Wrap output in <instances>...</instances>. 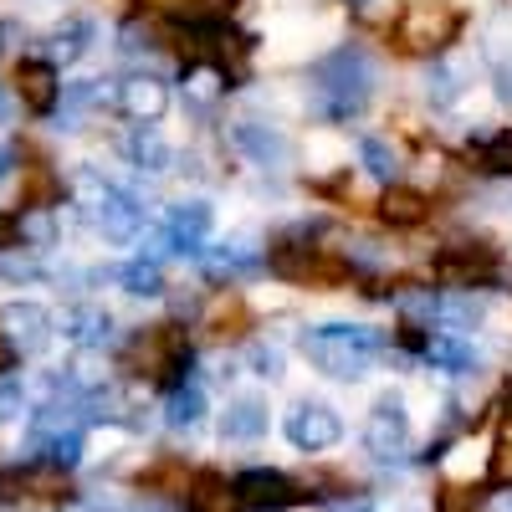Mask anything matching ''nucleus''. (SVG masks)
<instances>
[{"label": "nucleus", "mask_w": 512, "mask_h": 512, "mask_svg": "<svg viewBox=\"0 0 512 512\" xmlns=\"http://www.w3.org/2000/svg\"><path fill=\"white\" fill-rule=\"evenodd\" d=\"M308 82H313V108L328 118V123H349L369 108L374 98V62L364 47L344 41V47H333L328 57H318L308 67Z\"/></svg>", "instance_id": "obj_1"}, {"label": "nucleus", "mask_w": 512, "mask_h": 512, "mask_svg": "<svg viewBox=\"0 0 512 512\" xmlns=\"http://www.w3.org/2000/svg\"><path fill=\"white\" fill-rule=\"evenodd\" d=\"M190 364H195V349H190V333L180 323L139 328L123 344V354H118V369H128L144 384H159L164 395L180 390V384H190Z\"/></svg>", "instance_id": "obj_2"}, {"label": "nucleus", "mask_w": 512, "mask_h": 512, "mask_svg": "<svg viewBox=\"0 0 512 512\" xmlns=\"http://www.w3.org/2000/svg\"><path fill=\"white\" fill-rule=\"evenodd\" d=\"M303 354L313 369H323L328 379H364L374 369V359L384 354V333L364 328V323H318L303 333Z\"/></svg>", "instance_id": "obj_3"}, {"label": "nucleus", "mask_w": 512, "mask_h": 512, "mask_svg": "<svg viewBox=\"0 0 512 512\" xmlns=\"http://www.w3.org/2000/svg\"><path fill=\"white\" fill-rule=\"evenodd\" d=\"M461 26H466V11L456 0H405L400 16L390 21V41L405 57H431L436 62L461 36Z\"/></svg>", "instance_id": "obj_4"}, {"label": "nucleus", "mask_w": 512, "mask_h": 512, "mask_svg": "<svg viewBox=\"0 0 512 512\" xmlns=\"http://www.w3.org/2000/svg\"><path fill=\"white\" fill-rule=\"evenodd\" d=\"M72 195L82 205V216H88L108 241H139L144 236V200L128 195L113 180H103L98 169H77V175H72Z\"/></svg>", "instance_id": "obj_5"}, {"label": "nucleus", "mask_w": 512, "mask_h": 512, "mask_svg": "<svg viewBox=\"0 0 512 512\" xmlns=\"http://www.w3.org/2000/svg\"><path fill=\"white\" fill-rule=\"evenodd\" d=\"M262 267L292 287H344L354 277L349 267V256H333L328 246H313L308 241V226H297L287 241H277L267 256H262Z\"/></svg>", "instance_id": "obj_6"}, {"label": "nucleus", "mask_w": 512, "mask_h": 512, "mask_svg": "<svg viewBox=\"0 0 512 512\" xmlns=\"http://www.w3.org/2000/svg\"><path fill=\"white\" fill-rule=\"evenodd\" d=\"M431 272L446 287H492L502 277V256L492 241H451L431 256Z\"/></svg>", "instance_id": "obj_7"}, {"label": "nucleus", "mask_w": 512, "mask_h": 512, "mask_svg": "<svg viewBox=\"0 0 512 512\" xmlns=\"http://www.w3.org/2000/svg\"><path fill=\"white\" fill-rule=\"evenodd\" d=\"M236 497L246 502V512H287V507H303L318 502V492H308L303 482H292L277 466H246V472L231 477Z\"/></svg>", "instance_id": "obj_8"}, {"label": "nucleus", "mask_w": 512, "mask_h": 512, "mask_svg": "<svg viewBox=\"0 0 512 512\" xmlns=\"http://www.w3.org/2000/svg\"><path fill=\"white\" fill-rule=\"evenodd\" d=\"M282 436L292 441V451H303V456L333 451L338 436H344V420H338V410L323 405V400H297L287 410V420H282Z\"/></svg>", "instance_id": "obj_9"}, {"label": "nucleus", "mask_w": 512, "mask_h": 512, "mask_svg": "<svg viewBox=\"0 0 512 512\" xmlns=\"http://www.w3.org/2000/svg\"><path fill=\"white\" fill-rule=\"evenodd\" d=\"M11 88L31 118H52L62 103V67L47 57H11Z\"/></svg>", "instance_id": "obj_10"}, {"label": "nucleus", "mask_w": 512, "mask_h": 512, "mask_svg": "<svg viewBox=\"0 0 512 512\" xmlns=\"http://www.w3.org/2000/svg\"><path fill=\"white\" fill-rule=\"evenodd\" d=\"M52 333H57V318L41 303H31V297H16V303L0 308V338L16 349V359H36L52 344Z\"/></svg>", "instance_id": "obj_11"}, {"label": "nucleus", "mask_w": 512, "mask_h": 512, "mask_svg": "<svg viewBox=\"0 0 512 512\" xmlns=\"http://www.w3.org/2000/svg\"><path fill=\"white\" fill-rule=\"evenodd\" d=\"M231 149L241 159H251L256 169H287V159H292V139L277 123H262V118H236L231 123Z\"/></svg>", "instance_id": "obj_12"}, {"label": "nucleus", "mask_w": 512, "mask_h": 512, "mask_svg": "<svg viewBox=\"0 0 512 512\" xmlns=\"http://www.w3.org/2000/svg\"><path fill=\"white\" fill-rule=\"evenodd\" d=\"M364 446H369L379 461H390V456H400V451L410 446V410H405V400H400L395 390L374 400V410H369V420H364Z\"/></svg>", "instance_id": "obj_13"}, {"label": "nucleus", "mask_w": 512, "mask_h": 512, "mask_svg": "<svg viewBox=\"0 0 512 512\" xmlns=\"http://www.w3.org/2000/svg\"><path fill=\"white\" fill-rule=\"evenodd\" d=\"M113 108H118L128 123H159V118L169 113V88H164V77H154V72L123 77L118 88H113Z\"/></svg>", "instance_id": "obj_14"}, {"label": "nucleus", "mask_w": 512, "mask_h": 512, "mask_svg": "<svg viewBox=\"0 0 512 512\" xmlns=\"http://www.w3.org/2000/svg\"><path fill=\"white\" fill-rule=\"evenodd\" d=\"M210 226H216V216H210L205 200H175L164 216V246H175L180 256H200L210 241Z\"/></svg>", "instance_id": "obj_15"}, {"label": "nucleus", "mask_w": 512, "mask_h": 512, "mask_svg": "<svg viewBox=\"0 0 512 512\" xmlns=\"http://www.w3.org/2000/svg\"><path fill=\"white\" fill-rule=\"evenodd\" d=\"M185 512H246V502L236 497V487L216 472V466H200L185 482Z\"/></svg>", "instance_id": "obj_16"}, {"label": "nucleus", "mask_w": 512, "mask_h": 512, "mask_svg": "<svg viewBox=\"0 0 512 512\" xmlns=\"http://www.w3.org/2000/svg\"><path fill=\"white\" fill-rule=\"evenodd\" d=\"M93 41H98V26L88 21V16H67V21H57L52 31H47V57L52 67H72V62H82L93 52Z\"/></svg>", "instance_id": "obj_17"}, {"label": "nucleus", "mask_w": 512, "mask_h": 512, "mask_svg": "<svg viewBox=\"0 0 512 512\" xmlns=\"http://www.w3.org/2000/svg\"><path fill=\"white\" fill-rule=\"evenodd\" d=\"M62 338L67 344H77V349H108L113 344V318H108V308H98V303H77V308H67L62 313Z\"/></svg>", "instance_id": "obj_18"}, {"label": "nucleus", "mask_w": 512, "mask_h": 512, "mask_svg": "<svg viewBox=\"0 0 512 512\" xmlns=\"http://www.w3.org/2000/svg\"><path fill=\"white\" fill-rule=\"evenodd\" d=\"M379 221L390 226V231H415L431 221V195H420L410 185H384L379 195Z\"/></svg>", "instance_id": "obj_19"}, {"label": "nucleus", "mask_w": 512, "mask_h": 512, "mask_svg": "<svg viewBox=\"0 0 512 512\" xmlns=\"http://www.w3.org/2000/svg\"><path fill=\"white\" fill-rule=\"evenodd\" d=\"M123 159L139 169V175H164L169 164H175V154H169V144L159 139L154 123H134L123 134Z\"/></svg>", "instance_id": "obj_20"}, {"label": "nucleus", "mask_w": 512, "mask_h": 512, "mask_svg": "<svg viewBox=\"0 0 512 512\" xmlns=\"http://www.w3.org/2000/svg\"><path fill=\"white\" fill-rule=\"evenodd\" d=\"M200 256H205V277H210V282H236V277L262 272V251L246 246V241L210 246V251H200Z\"/></svg>", "instance_id": "obj_21"}, {"label": "nucleus", "mask_w": 512, "mask_h": 512, "mask_svg": "<svg viewBox=\"0 0 512 512\" xmlns=\"http://www.w3.org/2000/svg\"><path fill=\"white\" fill-rule=\"evenodd\" d=\"M466 159L492 180H512V128H487V134H477L466 144Z\"/></svg>", "instance_id": "obj_22"}, {"label": "nucleus", "mask_w": 512, "mask_h": 512, "mask_svg": "<svg viewBox=\"0 0 512 512\" xmlns=\"http://www.w3.org/2000/svg\"><path fill=\"white\" fill-rule=\"evenodd\" d=\"M487 318V297L472 292V287H451V292H436V323L446 333H461V328H477Z\"/></svg>", "instance_id": "obj_23"}, {"label": "nucleus", "mask_w": 512, "mask_h": 512, "mask_svg": "<svg viewBox=\"0 0 512 512\" xmlns=\"http://www.w3.org/2000/svg\"><path fill=\"white\" fill-rule=\"evenodd\" d=\"M267 400H256V395H241L226 405L221 415V441H262L267 436Z\"/></svg>", "instance_id": "obj_24"}, {"label": "nucleus", "mask_w": 512, "mask_h": 512, "mask_svg": "<svg viewBox=\"0 0 512 512\" xmlns=\"http://www.w3.org/2000/svg\"><path fill=\"white\" fill-rule=\"evenodd\" d=\"M420 359L431 364V369H446V374H472V369H477L472 344H461L456 333H425V349H420Z\"/></svg>", "instance_id": "obj_25"}, {"label": "nucleus", "mask_w": 512, "mask_h": 512, "mask_svg": "<svg viewBox=\"0 0 512 512\" xmlns=\"http://www.w3.org/2000/svg\"><path fill=\"white\" fill-rule=\"evenodd\" d=\"M205 420V390L200 384H180V390L164 395V425L169 431H195Z\"/></svg>", "instance_id": "obj_26"}, {"label": "nucleus", "mask_w": 512, "mask_h": 512, "mask_svg": "<svg viewBox=\"0 0 512 512\" xmlns=\"http://www.w3.org/2000/svg\"><path fill=\"white\" fill-rule=\"evenodd\" d=\"M113 282H118L128 297H159V292H164V272H159V262H149V256L123 262V267L113 272Z\"/></svg>", "instance_id": "obj_27"}, {"label": "nucleus", "mask_w": 512, "mask_h": 512, "mask_svg": "<svg viewBox=\"0 0 512 512\" xmlns=\"http://www.w3.org/2000/svg\"><path fill=\"white\" fill-rule=\"evenodd\" d=\"M47 277V267L36 262V251L26 246H11V251H0V282H11V287H26V282H41Z\"/></svg>", "instance_id": "obj_28"}, {"label": "nucleus", "mask_w": 512, "mask_h": 512, "mask_svg": "<svg viewBox=\"0 0 512 512\" xmlns=\"http://www.w3.org/2000/svg\"><path fill=\"white\" fill-rule=\"evenodd\" d=\"M359 159H364V169L374 180H384V185H395V175H400V159H395V149L384 144V139H359Z\"/></svg>", "instance_id": "obj_29"}, {"label": "nucleus", "mask_w": 512, "mask_h": 512, "mask_svg": "<svg viewBox=\"0 0 512 512\" xmlns=\"http://www.w3.org/2000/svg\"><path fill=\"white\" fill-rule=\"evenodd\" d=\"M425 98L436 108H451L461 98V72L451 62H431V72H425Z\"/></svg>", "instance_id": "obj_30"}, {"label": "nucleus", "mask_w": 512, "mask_h": 512, "mask_svg": "<svg viewBox=\"0 0 512 512\" xmlns=\"http://www.w3.org/2000/svg\"><path fill=\"white\" fill-rule=\"evenodd\" d=\"M487 507V487H436V512H482Z\"/></svg>", "instance_id": "obj_31"}, {"label": "nucleus", "mask_w": 512, "mask_h": 512, "mask_svg": "<svg viewBox=\"0 0 512 512\" xmlns=\"http://www.w3.org/2000/svg\"><path fill=\"white\" fill-rule=\"evenodd\" d=\"M487 477L497 487H512V420L502 425V436L492 441V461H487Z\"/></svg>", "instance_id": "obj_32"}, {"label": "nucleus", "mask_w": 512, "mask_h": 512, "mask_svg": "<svg viewBox=\"0 0 512 512\" xmlns=\"http://www.w3.org/2000/svg\"><path fill=\"white\" fill-rule=\"evenodd\" d=\"M21 410H26V384L16 374H0V425L21 420Z\"/></svg>", "instance_id": "obj_33"}, {"label": "nucleus", "mask_w": 512, "mask_h": 512, "mask_svg": "<svg viewBox=\"0 0 512 512\" xmlns=\"http://www.w3.org/2000/svg\"><path fill=\"white\" fill-rule=\"evenodd\" d=\"M118 36H123V41H118V47H123V57H139V52H149V47H154V31H149L144 21H128Z\"/></svg>", "instance_id": "obj_34"}, {"label": "nucleus", "mask_w": 512, "mask_h": 512, "mask_svg": "<svg viewBox=\"0 0 512 512\" xmlns=\"http://www.w3.org/2000/svg\"><path fill=\"white\" fill-rule=\"evenodd\" d=\"M251 369L262 374V379H277V374H282V359H277V349H267V344H251Z\"/></svg>", "instance_id": "obj_35"}, {"label": "nucleus", "mask_w": 512, "mask_h": 512, "mask_svg": "<svg viewBox=\"0 0 512 512\" xmlns=\"http://www.w3.org/2000/svg\"><path fill=\"white\" fill-rule=\"evenodd\" d=\"M11 246H21V216L11 205H0V251H11Z\"/></svg>", "instance_id": "obj_36"}, {"label": "nucleus", "mask_w": 512, "mask_h": 512, "mask_svg": "<svg viewBox=\"0 0 512 512\" xmlns=\"http://www.w3.org/2000/svg\"><path fill=\"white\" fill-rule=\"evenodd\" d=\"M62 512H108V502L98 492H67L62 497Z\"/></svg>", "instance_id": "obj_37"}, {"label": "nucleus", "mask_w": 512, "mask_h": 512, "mask_svg": "<svg viewBox=\"0 0 512 512\" xmlns=\"http://www.w3.org/2000/svg\"><path fill=\"white\" fill-rule=\"evenodd\" d=\"M323 512H379V507H374V497L354 492V497H333V502H323Z\"/></svg>", "instance_id": "obj_38"}, {"label": "nucleus", "mask_w": 512, "mask_h": 512, "mask_svg": "<svg viewBox=\"0 0 512 512\" xmlns=\"http://www.w3.org/2000/svg\"><path fill=\"white\" fill-rule=\"evenodd\" d=\"M497 98L512 108V57H507V62H497Z\"/></svg>", "instance_id": "obj_39"}, {"label": "nucleus", "mask_w": 512, "mask_h": 512, "mask_svg": "<svg viewBox=\"0 0 512 512\" xmlns=\"http://www.w3.org/2000/svg\"><path fill=\"white\" fill-rule=\"evenodd\" d=\"M482 512H512V492H487V507Z\"/></svg>", "instance_id": "obj_40"}, {"label": "nucleus", "mask_w": 512, "mask_h": 512, "mask_svg": "<svg viewBox=\"0 0 512 512\" xmlns=\"http://www.w3.org/2000/svg\"><path fill=\"white\" fill-rule=\"evenodd\" d=\"M11 169H16V149H11V144H0V180H6Z\"/></svg>", "instance_id": "obj_41"}, {"label": "nucleus", "mask_w": 512, "mask_h": 512, "mask_svg": "<svg viewBox=\"0 0 512 512\" xmlns=\"http://www.w3.org/2000/svg\"><path fill=\"white\" fill-rule=\"evenodd\" d=\"M16 369V349L6 344V338H0V374H11Z\"/></svg>", "instance_id": "obj_42"}, {"label": "nucleus", "mask_w": 512, "mask_h": 512, "mask_svg": "<svg viewBox=\"0 0 512 512\" xmlns=\"http://www.w3.org/2000/svg\"><path fill=\"white\" fill-rule=\"evenodd\" d=\"M0 118H6V82H0Z\"/></svg>", "instance_id": "obj_43"}, {"label": "nucleus", "mask_w": 512, "mask_h": 512, "mask_svg": "<svg viewBox=\"0 0 512 512\" xmlns=\"http://www.w3.org/2000/svg\"><path fill=\"white\" fill-rule=\"evenodd\" d=\"M507 205H512V195H507Z\"/></svg>", "instance_id": "obj_44"}]
</instances>
